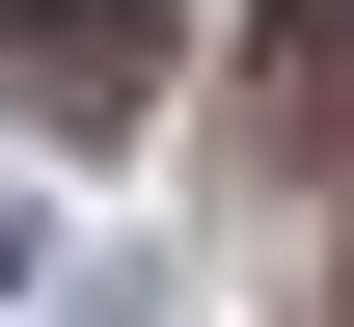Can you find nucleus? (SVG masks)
I'll return each instance as SVG.
<instances>
[{"label":"nucleus","mask_w":354,"mask_h":327,"mask_svg":"<svg viewBox=\"0 0 354 327\" xmlns=\"http://www.w3.org/2000/svg\"><path fill=\"white\" fill-rule=\"evenodd\" d=\"M164 55H191V0H0V109L28 137H136Z\"/></svg>","instance_id":"1"}]
</instances>
